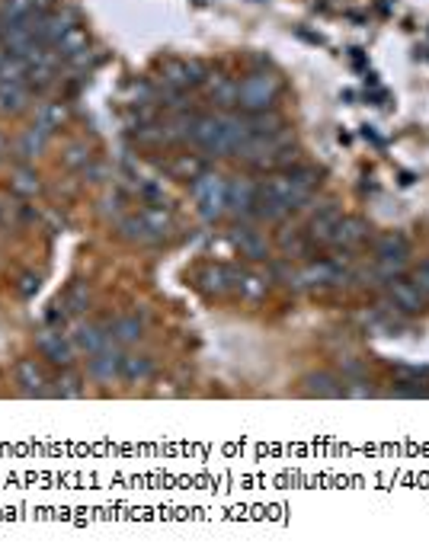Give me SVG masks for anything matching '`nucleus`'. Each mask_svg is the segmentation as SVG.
I'll return each mask as SVG.
<instances>
[{
    "label": "nucleus",
    "mask_w": 429,
    "mask_h": 560,
    "mask_svg": "<svg viewBox=\"0 0 429 560\" xmlns=\"http://www.w3.org/2000/svg\"><path fill=\"white\" fill-rule=\"evenodd\" d=\"M250 138V126H247L244 112H205L196 116L190 141L196 147H202L211 157H234L238 147Z\"/></svg>",
    "instance_id": "1"
},
{
    "label": "nucleus",
    "mask_w": 429,
    "mask_h": 560,
    "mask_svg": "<svg viewBox=\"0 0 429 560\" xmlns=\"http://www.w3.org/2000/svg\"><path fill=\"white\" fill-rule=\"evenodd\" d=\"M352 279V257L350 250H340L331 259H308L298 273L289 275V285L295 292H327L340 288Z\"/></svg>",
    "instance_id": "2"
},
{
    "label": "nucleus",
    "mask_w": 429,
    "mask_h": 560,
    "mask_svg": "<svg viewBox=\"0 0 429 560\" xmlns=\"http://www.w3.org/2000/svg\"><path fill=\"white\" fill-rule=\"evenodd\" d=\"M282 97V80L273 70H254L244 80H238V109L240 112H266L275 109V99Z\"/></svg>",
    "instance_id": "3"
},
{
    "label": "nucleus",
    "mask_w": 429,
    "mask_h": 560,
    "mask_svg": "<svg viewBox=\"0 0 429 560\" xmlns=\"http://www.w3.org/2000/svg\"><path fill=\"white\" fill-rule=\"evenodd\" d=\"M192 202H196L202 221H219V218L228 215V180L221 173H199L190 186Z\"/></svg>",
    "instance_id": "4"
},
{
    "label": "nucleus",
    "mask_w": 429,
    "mask_h": 560,
    "mask_svg": "<svg viewBox=\"0 0 429 560\" xmlns=\"http://www.w3.org/2000/svg\"><path fill=\"white\" fill-rule=\"evenodd\" d=\"M292 145V132L289 128H279V132H266V135H250V138L244 141V145L238 147L240 161L247 163V167H256V170H269V163H273V157L279 154L282 147Z\"/></svg>",
    "instance_id": "5"
},
{
    "label": "nucleus",
    "mask_w": 429,
    "mask_h": 560,
    "mask_svg": "<svg viewBox=\"0 0 429 560\" xmlns=\"http://www.w3.org/2000/svg\"><path fill=\"white\" fill-rule=\"evenodd\" d=\"M244 279V269L234 266V263H205L192 273V285L199 288L209 298H221V294H231L240 288Z\"/></svg>",
    "instance_id": "6"
},
{
    "label": "nucleus",
    "mask_w": 429,
    "mask_h": 560,
    "mask_svg": "<svg viewBox=\"0 0 429 560\" xmlns=\"http://www.w3.org/2000/svg\"><path fill=\"white\" fill-rule=\"evenodd\" d=\"M211 70L205 61H199V58H167V61L161 64V80L163 87H170V90H192V87H202L209 84Z\"/></svg>",
    "instance_id": "7"
},
{
    "label": "nucleus",
    "mask_w": 429,
    "mask_h": 560,
    "mask_svg": "<svg viewBox=\"0 0 429 560\" xmlns=\"http://www.w3.org/2000/svg\"><path fill=\"white\" fill-rule=\"evenodd\" d=\"M387 308L397 311V314H420L423 308H426V294L420 292V285H416L414 279H407V275H397V279H387Z\"/></svg>",
    "instance_id": "8"
},
{
    "label": "nucleus",
    "mask_w": 429,
    "mask_h": 560,
    "mask_svg": "<svg viewBox=\"0 0 429 560\" xmlns=\"http://www.w3.org/2000/svg\"><path fill=\"white\" fill-rule=\"evenodd\" d=\"M256 202H260V182L250 176H238L234 182H228V211L240 221L256 218Z\"/></svg>",
    "instance_id": "9"
},
{
    "label": "nucleus",
    "mask_w": 429,
    "mask_h": 560,
    "mask_svg": "<svg viewBox=\"0 0 429 560\" xmlns=\"http://www.w3.org/2000/svg\"><path fill=\"white\" fill-rule=\"evenodd\" d=\"M35 343H39L42 356L49 359L51 365H58V369H70V362H74V352H78L74 340H68V336H64L61 330H55V327H45L42 333L35 336Z\"/></svg>",
    "instance_id": "10"
},
{
    "label": "nucleus",
    "mask_w": 429,
    "mask_h": 560,
    "mask_svg": "<svg viewBox=\"0 0 429 560\" xmlns=\"http://www.w3.org/2000/svg\"><path fill=\"white\" fill-rule=\"evenodd\" d=\"M231 244H234V250H238L244 259H250V263H263V259H269V240L263 238L260 231H254L250 224H238V228H234Z\"/></svg>",
    "instance_id": "11"
},
{
    "label": "nucleus",
    "mask_w": 429,
    "mask_h": 560,
    "mask_svg": "<svg viewBox=\"0 0 429 560\" xmlns=\"http://www.w3.org/2000/svg\"><path fill=\"white\" fill-rule=\"evenodd\" d=\"M70 340H74L78 352H87V356H97V352H103L106 346H109L113 333H109V323H90V321H87V323H78V327H74Z\"/></svg>",
    "instance_id": "12"
},
{
    "label": "nucleus",
    "mask_w": 429,
    "mask_h": 560,
    "mask_svg": "<svg viewBox=\"0 0 429 560\" xmlns=\"http://www.w3.org/2000/svg\"><path fill=\"white\" fill-rule=\"evenodd\" d=\"M368 238H372L368 221H362V218H340L337 231H333V238H331V247H337V250H356V247H362Z\"/></svg>",
    "instance_id": "13"
},
{
    "label": "nucleus",
    "mask_w": 429,
    "mask_h": 560,
    "mask_svg": "<svg viewBox=\"0 0 429 560\" xmlns=\"http://www.w3.org/2000/svg\"><path fill=\"white\" fill-rule=\"evenodd\" d=\"M116 231H119L122 240H128V244H138V247H161L163 240L157 238L154 231H151V224L145 221V215H122L119 224H116Z\"/></svg>",
    "instance_id": "14"
},
{
    "label": "nucleus",
    "mask_w": 429,
    "mask_h": 560,
    "mask_svg": "<svg viewBox=\"0 0 429 560\" xmlns=\"http://www.w3.org/2000/svg\"><path fill=\"white\" fill-rule=\"evenodd\" d=\"M340 218H343V211H340L333 202L327 205V209L317 211V215L308 221V228H304V234L311 238V244L314 247H331V238H333V231H337Z\"/></svg>",
    "instance_id": "15"
},
{
    "label": "nucleus",
    "mask_w": 429,
    "mask_h": 560,
    "mask_svg": "<svg viewBox=\"0 0 429 560\" xmlns=\"http://www.w3.org/2000/svg\"><path fill=\"white\" fill-rule=\"evenodd\" d=\"M16 385L23 387L26 397H51V387L45 381V371L35 365V359H23L16 362Z\"/></svg>",
    "instance_id": "16"
},
{
    "label": "nucleus",
    "mask_w": 429,
    "mask_h": 560,
    "mask_svg": "<svg viewBox=\"0 0 429 560\" xmlns=\"http://www.w3.org/2000/svg\"><path fill=\"white\" fill-rule=\"evenodd\" d=\"M87 371H90V378H97V381L122 378V352L116 350V346H106L97 356H87Z\"/></svg>",
    "instance_id": "17"
},
{
    "label": "nucleus",
    "mask_w": 429,
    "mask_h": 560,
    "mask_svg": "<svg viewBox=\"0 0 429 560\" xmlns=\"http://www.w3.org/2000/svg\"><path fill=\"white\" fill-rule=\"evenodd\" d=\"M304 394L311 397H346V381L337 378L333 371H311L308 378H304Z\"/></svg>",
    "instance_id": "18"
},
{
    "label": "nucleus",
    "mask_w": 429,
    "mask_h": 560,
    "mask_svg": "<svg viewBox=\"0 0 429 560\" xmlns=\"http://www.w3.org/2000/svg\"><path fill=\"white\" fill-rule=\"evenodd\" d=\"M209 97L215 99V106H221V112L238 106V80L228 74H211L209 78Z\"/></svg>",
    "instance_id": "19"
},
{
    "label": "nucleus",
    "mask_w": 429,
    "mask_h": 560,
    "mask_svg": "<svg viewBox=\"0 0 429 560\" xmlns=\"http://www.w3.org/2000/svg\"><path fill=\"white\" fill-rule=\"evenodd\" d=\"M45 145H49V132H42L39 126L26 128V132L20 135V141H16V157H20V161H35V157L45 151Z\"/></svg>",
    "instance_id": "20"
},
{
    "label": "nucleus",
    "mask_w": 429,
    "mask_h": 560,
    "mask_svg": "<svg viewBox=\"0 0 429 560\" xmlns=\"http://www.w3.org/2000/svg\"><path fill=\"white\" fill-rule=\"evenodd\" d=\"M109 333H113V343H119V346L138 343L141 336H145V323H141L135 314L116 317V321L109 323Z\"/></svg>",
    "instance_id": "21"
},
{
    "label": "nucleus",
    "mask_w": 429,
    "mask_h": 560,
    "mask_svg": "<svg viewBox=\"0 0 429 560\" xmlns=\"http://www.w3.org/2000/svg\"><path fill=\"white\" fill-rule=\"evenodd\" d=\"M64 119H68V109H64V103H58V99H51V103H42L39 109H35V126L42 128V132H58V128L64 126Z\"/></svg>",
    "instance_id": "22"
},
{
    "label": "nucleus",
    "mask_w": 429,
    "mask_h": 560,
    "mask_svg": "<svg viewBox=\"0 0 429 560\" xmlns=\"http://www.w3.org/2000/svg\"><path fill=\"white\" fill-rule=\"evenodd\" d=\"M154 375V359L151 356H122V378L126 381H148Z\"/></svg>",
    "instance_id": "23"
},
{
    "label": "nucleus",
    "mask_w": 429,
    "mask_h": 560,
    "mask_svg": "<svg viewBox=\"0 0 429 560\" xmlns=\"http://www.w3.org/2000/svg\"><path fill=\"white\" fill-rule=\"evenodd\" d=\"M29 84H10V80H0V106L7 112H23L29 106Z\"/></svg>",
    "instance_id": "24"
},
{
    "label": "nucleus",
    "mask_w": 429,
    "mask_h": 560,
    "mask_svg": "<svg viewBox=\"0 0 429 560\" xmlns=\"http://www.w3.org/2000/svg\"><path fill=\"white\" fill-rule=\"evenodd\" d=\"M84 49H90V39H87V33L80 26L68 29V33H64L61 39L55 42V51L64 58V61H68V58H74V55H80Z\"/></svg>",
    "instance_id": "25"
},
{
    "label": "nucleus",
    "mask_w": 429,
    "mask_h": 560,
    "mask_svg": "<svg viewBox=\"0 0 429 560\" xmlns=\"http://www.w3.org/2000/svg\"><path fill=\"white\" fill-rule=\"evenodd\" d=\"M279 247L285 253H289V257H311V253L317 250L314 244H311V238L308 234H304V228H298V231H282L279 234Z\"/></svg>",
    "instance_id": "26"
},
{
    "label": "nucleus",
    "mask_w": 429,
    "mask_h": 560,
    "mask_svg": "<svg viewBox=\"0 0 429 560\" xmlns=\"http://www.w3.org/2000/svg\"><path fill=\"white\" fill-rule=\"evenodd\" d=\"M381 257H410V244L404 234L391 231V234H381L378 240H375V259Z\"/></svg>",
    "instance_id": "27"
},
{
    "label": "nucleus",
    "mask_w": 429,
    "mask_h": 560,
    "mask_svg": "<svg viewBox=\"0 0 429 560\" xmlns=\"http://www.w3.org/2000/svg\"><path fill=\"white\" fill-rule=\"evenodd\" d=\"M93 304V294H90V285L87 282H74V285L68 288V294H64V308H68V314H87Z\"/></svg>",
    "instance_id": "28"
},
{
    "label": "nucleus",
    "mask_w": 429,
    "mask_h": 560,
    "mask_svg": "<svg viewBox=\"0 0 429 560\" xmlns=\"http://www.w3.org/2000/svg\"><path fill=\"white\" fill-rule=\"evenodd\" d=\"M141 215H145V221L151 224V231H154L161 240H167L170 234H173V215H170L167 209H157V205H148V209L141 211Z\"/></svg>",
    "instance_id": "29"
},
{
    "label": "nucleus",
    "mask_w": 429,
    "mask_h": 560,
    "mask_svg": "<svg viewBox=\"0 0 429 560\" xmlns=\"http://www.w3.org/2000/svg\"><path fill=\"white\" fill-rule=\"evenodd\" d=\"M33 10H35L33 0H0V23L33 20Z\"/></svg>",
    "instance_id": "30"
},
{
    "label": "nucleus",
    "mask_w": 429,
    "mask_h": 560,
    "mask_svg": "<svg viewBox=\"0 0 429 560\" xmlns=\"http://www.w3.org/2000/svg\"><path fill=\"white\" fill-rule=\"evenodd\" d=\"M51 397H64V400L84 397V385H80L78 375H70V371H64V375H58L55 387H51Z\"/></svg>",
    "instance_id": "31"
},
{
    "label": "nucleus",
    "mask_w": 429,
    "mask_h": 560,
    "mask_svg": "<svg viewBox=\"0 0 429 560\" xmlns=\"http://www.w3.org/2000/svg\"><path fill=\"white\" fill-rule=\"evenodd\" d=\"M266 275H256V273H247L244 269V279H240V288L238 294L240 298H250V302H256V298H263L266 294Z\"/></svg>",
    "instance_id": "32"
},
{
    "label": "nucleus",
    "mask_w": 429,
    "mask_h": 560,
    "mask_svg": "<svg viewBox=\"0 0 429 560\" xmlns=\"http://www.w3.org/2000/svg\"><path fill=\"white\" fill-rule=\"evenodd\" d=\"M93 163L90 151H87V145H80V141H74V145H68V151H64V167L70 170H87Z\"/></svg>",
    "instance_id": "33"
},
{
    "label": "nucleus",
    "mask_w": 429,
    "mask_h": 560,
    "mask_svg": "<svg viewBox=\"0 0 429 560\" xmlns=\"http://www.w3.org/2000/svg\"><path fill=\"white\" fill-rule=\"evenodd\" d=\"M173 173L180 176V180H196L199 173H205V161H196V157H190V154L176 157Z\"/></svg>",
    "instance_id": "34"
},
{
    "label": "nucleus",
    "mask_w": 429,
    "mask_h": 560,
    "mask_svg": "<svg viewBox=\"0 0 429 560\" xmlns=\"http://www.w3.org/2000/svg\"><path fill=\"white\" fill-rule=\"evenodd\" d=\"M39 186H42V182H39V176H35V170H16V180H14V190L16 192H23V196H35V192H39Z\"/></svg>",
    "instance_id": "35"
},
{
    "label": "nucleus",
    "mask_w": 429,
    "mask_h": 560,
    "mask_svg": "<svg viewBox=\"0 0 429 560\" xmlns=\"http://www.w3.org/2000/svg\"><path fill=\"white\" fill-rule=\"evenodd\" d=\"M39 285H42V279H39V275H35V273H23L20 282H16V294H20V298H35Z\"/></svg>",
    "instance_id": "36"
},
{
    "label": "nucleus",
    "mask_w": 429,
    "mask_h": 560,
    "mask_svg": "<svg viewBox=\"0 0 429 560\" xmlns=\"http://www.w3.org/2000/svg\"><path fill=\"white\" fill-rule=\"evenodd\" d=\"M414 282H416V285H420V292L429 298V259H426V263H420V269H416Z\"/></svg>",
    "instance_id": "37"
},
{
    "label": "nucleus",
    "mask_w": 429,
    "mask_h": 560,
    "mask_svg": "<svg viewBox=\"0 0 429 560\" xmlns=\"http://www.w3.org/2000/svg\"><path fill=\"white\" fill-rule=\"evenodd\" d=\"M7 58H10V51H7V45H4V42H0V68H4V61H7Z\"/></svg>",
    "instance_id": "38"
},
{
    "label": "nucleus",
    "mask_w": 429,
    "mask_h": 560,
    "mask_svg": "<svg viewBox=\"0 0 429 560\" xmlns=\"http://www.w3.org/2000/svg\"><path fill=\"white\" fill-rule=\"evenodd\" d=\"M4 151H7V138H4V135H0V154H4Z\"/></svg>",
    "instance_id": "39"
},
{
    "label": "nucleus",
    "mask_w": 429,
    "mask_h": 560,
    "mask_svg": "<svg viewBox=\"0 0 429 560\" xmlns=\"http://www.w3.org/2000/svg\"><path fill=\"white\" fill-rule=\"evenodd\" d=\"M0 161H4V154H0Z\"/></svg>",
    "instance_id": "40"
}]
</instances>
